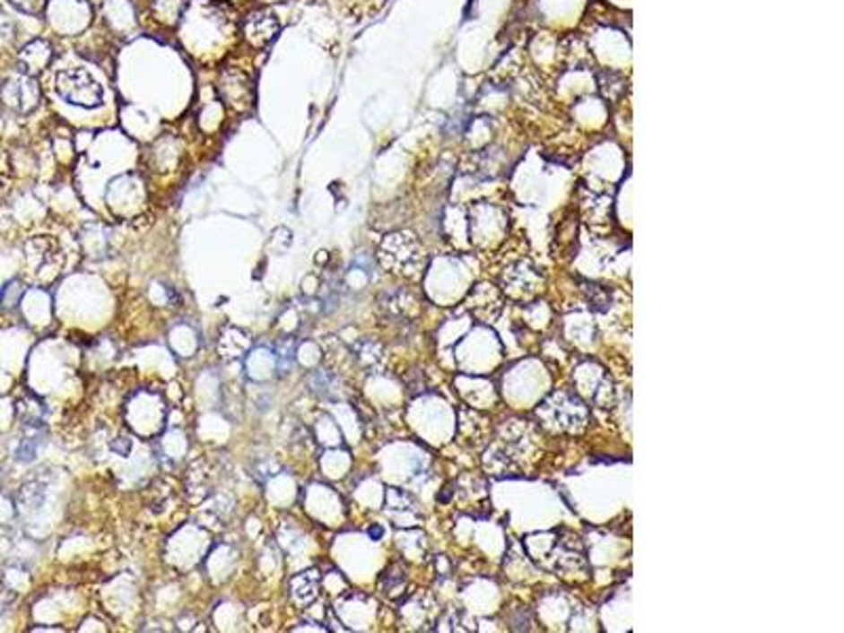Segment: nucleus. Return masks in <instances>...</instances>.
Masks as SVG:
<instances>
[{
  "mask_svg": "<svg viewBox=\"0 0 844 633\" xmlns=\"http://www.w3.org/2000/svg\"><path fill=\"white\" fill-rule=\"evenodd\" d=\"M281 30V23L277 15L268 9L251 11V13L243 20V39L248 40L251 47L262 49V47L271 45L277 39Z\"/></svg>",
  "mask_w": 844,
  "mask_h": 633,
  "instance_id": "obj_4",
  "label": "nucleus"
},
{
  "mask_svg": "<svg viewBox=\"0 0 844 633\" xmlns=\"http://www.w3.org/2000/svg\"><path fill=\"white\" fill-rule=\"evenodd\" d=\"M17 285H20L17 281H11L7 288H4L3 298H0V307H3V308L17 307V300H20L22 294H23V290L17 288Z\"/></svg>",
  "mask_w": 844,
  "mask_h": 633,
  "instance_id": "obj_10",
  "label": "nucleus"
},
{
  "mask_svg": "<svg viewBox=\"0 0 844 633\" xmlns=\"http://www.w3.org/2000/svg\"><path fill=\"white\" fill-rule=\"evenodd\" d=\"M0 101L7 106L9 110L17 112V115H30L39 108L40 104V87L36 76L28 74H15L3 82L0 87Z\"/></svg>",
  "mask_w": 844,
  "mask_h": 633,
  "instance_id": "obj_2",
  "label": "nucleus"
},
{
  "mask_svg": "<svg viewBox=\"0 0 844 633\" xmlns=\"http://www.w3.org/2000/svg\"><path fill=\"white\" fill-rule=\"evenodd\" d=\"M15 26H13V22H11V17L4 13L3 9H0V49H4V47H7L11 40H13L15 37Z\"/></svg>",
  "mask_w": 844,
  "mask_h": 633,
  "instance_id": "obj_9",
  "label": "nucleus"
},
{
  "mask_svg": "<svg viewBox=\"0 0 844 633\" xmlns=\"http://www.w3.org/2000/svg\"><path fill=\"white\" fill-rule=\"evenodd\" d=\"M40 446V431L39 425H26V435L20 441L17 447V461L20 463H32L36 456V450Z\"/></svg>",
  "mask_w": 844,
  "mask_h": 633,
  "instance_id": "obj_6",
  "label": "nucleus"
},
{
  "mask_svg": "<svg viewBox=\"0 0 844 633\" xmlns=\"http://www.w3.org/2000/svg\"><path fill=\"white\" fill-rule=\"evenodd\" d=\"M9 3L30 15H39L45 9V0H9Z\"/></svg>",
  "mask_w": 844,
  "mask_h": 633,
  "instance_id": "obj_11",
  "label": "nucleus"
},
{
  "mask_svg": "<svg viewBox=\"0 0 844 633\" xmlns=\"http://www.w3.org/2000/svg\"><path fill=\"white\" fill-rule=\"evenodd\" d=\"M293 351H296V344H293L291 338H283L277 344V360H279V369L281 372H287L293 366Z\"/></svg>",
  "mask_w": 844,
  "mask_h": 633,
  "instance_id": "obj_8",
  "label": "nucleus"
},
{
  "mask_svg": "<svg viewBox=\"0 0 844 633\" xmlns=\"http://www.w3.org/2000/svg\"><path fill=\"white\" fill-rule=\"evenodd\" d=\"M51 62H53V49H51V45L43 39L30 40V43L20 51V56H17L20 73L28 76L40 74L45 68H49Z\"/></svg>",
  "mask_w": 844,
  "mask_h": 633,
  "instance_id": "obj_5",
  "label": "nucleus"
},
{
  "mask_svg": "<svg viewBox=\"0 0 844 633\" xmlns=\"http://www.w3.org/2000/svg\"><path fill=\"white\" fill-rule=\"evenodd\" d=\"M317 585H319V578H317V572H302L293 578V595H296L298 602H309L317 595Z\"/></svg>",
  "mask_w": 844,
  "mask_h": 633,
  "instance_id": "obj_7",
  "label": "nucleus"
},
{
  "mask_svg": "<svg viewBox=\"0 0 844 633\" xmlns=\"http://www.w3.org/2000/svg\"><path fill=\"white\" fill-rule=\"evenodd\" d=\"M218 91L232 110L245 112L254 104V82L237 68L224 70L218 81Z\"/></svg>",
  "mask_w": 844,
  "mask_h": 633,
  "instance_id": "obj_3",
  "label": "nucleus"
},
{
  "mask_svg": "<svg viewBox=\"0 0 844 633\" xmlns=\"http://www.w3.org/2000/svg\"><path fill=\"white\" fill-rule=\"evenodd\" d=\"M56 89L59 98L72 106H81V108H95L104 100L100 82L83 68L62 70L56 76Z\"/></svg>",
  "mask_w": 844,
  "mask_h": 633,
  "instance_id": "obj_1",
  "label": "nucleus"
}]
</instances>
